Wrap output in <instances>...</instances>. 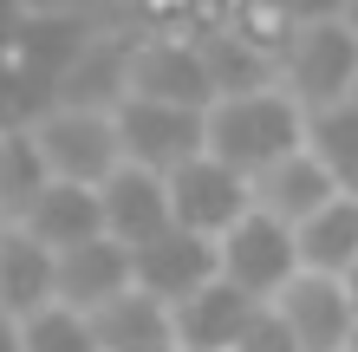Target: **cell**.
I'll use <instances>...</instances> for the list:
<instances>
[{
	"instance_id": "obj_1",
	"label": "cell",
	"mask_w": 358,
	"mask_h": 352,
	"mask_svg": "<svg viewBox=\"0 0 358 352\" xmlns=\"http://www.w3.org/2000/svg\"><path fill=\"white\" fill-rule=\"evenodd\" d=\"M306 124H313V111L280 85L248 92V98H215L208 105V157L255 183L273 163H287L293 150H306Z\"/></svg>"
},
{
	"instance_id": "obj_2",
	"label": "cell",
	"mask_w": 358,
	"mask_h": 352,
	"mask_svg": "<svg viewBox=\"0 0 358 352\" xmlns=\"http://www.w3.org/2000/svg\"><path fill=\"white\" fill-rule=\"evenodd\" d=\"M280 92H293L306 111L352 105L358 92V33L339 7H293V33L280 52Z\"/></svg>"
},
{
	"instance_id": "obj_3",
	"label": "cell",
	"mask_w": 358,
	"mask_h": 352,
	"mask_svg": "<svg viewBox=\"0 0 358 352\" xmlns=\"http://www.w3.org/2000/svg\"><path fill=\"white\" fill-rule=\"evenodd\" d=\"M39 157H46L52 183H78V190H104L124 170V143H117V111L98 105H52L46 118L27 124Z\"/></svg>"
},
{
	"instance_id": "obj_4",
	"label": "cell",
	"mask_w": 358,
	"mask_h": 352,
	"mask_svg": "<svg viewBox=\"0 0 358 352\" xmlns=\"http://www.w3.org/2000/svg\"><path fill=\"white\" fill-rule=\"evenodd\" d=\"M215 255H222V281H228V287H241V294H248V300H261V307H273L293 281L306 274V261H300V235H293L287 222H273L267 209H248L235 229L215 241Z\"/></svg>"
},
{
	"instance_id": "obj_5",
	"label": "cell",
	"mask_w": 358,
	"mask_h": 352,
	"mask_svg": "<svg viewBox=\"0 0 358 352\" xmlns=\"http://www.w3.org/2000/svg\"><path fill=\"white\" fill-rule=\"evenodd\" d=\"M117 143H124V163H131V170L176 176L182 163L208 157V111L124 98V105H117Z\"/></svg>"
},
{
	"instance_id": "obj_6",
	"label": "cell",
	"mask_w": 358,
	"mask_h": 352,
	"mask_svg": "<svg viewBox=\"0 0 358 352\" xmlns=\"http://www.w3.org/2000/svg\"><path fill=\"white\" fill-rule=\"evenodd\" d=\"M170 209H176V229L202 235V241H222L255 209V183L241 170H228V163H215V157H196L170 176Z\"/></svg>"
},
{
	"instance_id": "obj_7",
	"label": "cell",
	"mask_w": 358,
	"mask_h": 352,
	"mask_svg": "<svg viewBox=\"0 0 358 352\" xmlns=\"http://www.w3.org/2000/svg\"><path fill=\"white\" fill-rule=\"evenodd\" d=\"M280 320L293 326L300 352H352L358 346V300L332 274H300L280 300Z\"/></svg>"
},
{
	"instance_id": "obj_8",
	"label": "cell",
	"mask_w": 358,
	"mask_h": 352,
	"mask_svg": "<svg viewBox=\"0 0 358 352\" xmlns=\"http://www.w3.org/2000/svg\"><path fill=\"white\" fill-rule=\"evenodd\" d=\"M137 294V255L111 235H98L85 248H72V255H59V307H72V314H104L111 300Z\"/></svg>"
},
{
	"instance_id": "obj_9",
	"label": "cell",
	"mask_w": 358,
	"mask_h": 352,
	"mask_svg": "<svg viewBox=\"0 0 358 352\" xmlns=\"http://www.w3.org/2000/svg\"><path fill=\"white\" fill-rule=\"evenodd\" d=\"M208 281H222V255H215V241H202L189 229H170L150 248H137V287L150 300H163V307H182Z\"/></svg>"
},
{
	"instance_id": "obj_10",
	"label": "cell",
	"mask_w": 358,
	"mask_h": 352,
	"mask_svg": "<svg viewBox=\"0 0 358 352\" xmlns=\"http://www.w3.org/2000/svg\"><path fill=\"white\" fill-rule=\"evenodd\" d=\"M104 235L124 241L137 255V248H150L157 235H170L176 229V209H170V176H150V170H124L104 183Z\"/></svg>"
},
{
	"instance_id": "obj_11",
	"label": "cell",
	"mask_w": 358,
	"mask_h": 352,
	"mask_svg": "<svg viewBox=\"0 0 358 352\" xmlns=\"http://www.w3.org/2000/svg\"><path fill=\"white\" fill-rule=\"evenodd\" d=\"M255 314H261V300H248L241 287H228V281H208L202 294L170 307V326H176L182 352H235L241 333L255 326Z\"/></svg>"
},
{
	"instance_id": "obj_12",
	"label": "cell",
	"mask_w": 358,
	"mask_h": 352,
	"mask_svg": "<svg viewBox=\"0 0 358 352\" xmlns=\"http://www.w3.org/2000/svg\"><path fill=\"white\" fill-rule=\"evenodd\" d=\"M59 307V255L27 229H0V320H33Z\"/></svg>"
},
{
	"instance_id": "obj_13",
	"label": "cell",
	"mask_w": 358,
	"mask_h": 352,
	"mask_svg": "<svg viewBox=\"0 0 358 352\" xmlns=\"http://www.w3.org/2000/svg\"><path fill=\"white\" fill-rule=\"evenodd\" d=\"M0 229H27L33 241H46L52 255H72V248H85V241L104 235V196L78 190V183H52L20 222H0Z\"/></svg>"
},
{
	"instance_id": "obj_14",
	"label": "cell",
	"mask_w": 358,
	"mask_h": 352,
	"mask_svg": "<svg viewBox=\"0 0 358 352\" xmlns=\"http://www.w3.org/2000/svg\"><path fill=\"white\" fill-rule=\"evenodd\" d=\"M332 196H339V183L326 176V163L313 150H293L287 163H273L267 176H255V209H267L273 222H287V229L313 222Z\"/></svg>"
},
{
	"instance_id": "obj_15",
	"label": "cell",
	"mask_w": 358,
	"mask_h": 352,
	"mask_svg": "<svg viewBox=\"0 0 358 352\" xmlns=\"http://www.w3.org/2000/svg\"><path fill=\"white\" fill-rule=\"evenodd\" d=\"M300 261H306V274H332V281H345L352 267H358V196H332L313 222H300Z\"/></svg>"
},
{
	"instance_id": "obj_16",
	"label": "cell",
	"mask_w": 358,
	"mask_h": 352,
	"mask_svg": "<svg viewBox=\"0 0 358 352\" xmlns=\"http://www.w3.org/2000/svg\"><path fill=\"white\" fill-rule=\"evenodd\" d=\"M92 333H98V352H157V346H176V326H170V307L137 294L111 300L104 314H92Z\"/></svg>"
},
{
	"instance_id": "obj_17",
	"label": "cell",
	"mask_w": 358,
	"mask_h": 352,
	"mask_svg": "<svg viewBox=\"0 0 358 352\" xmlns=\"http://www.w3.org/2000/svg\"><path fill=\"white\" fill-rule=\"evenodd\" d=\"M46 190H52V170L33 131H0V222H20Z\"/></svg>"
},
{
	"instance_id": "obj_18",
	"label": "cell",
	"mask_w": 358,
	"mask_h": 352,
	"mask_svg": "<svg viewBox=\"0 0 358 352\" xmlns=\"http://www.w3.org/2000/svg\"><path fill=\"white\" fill-rule=\"evenodd\" d=\"M0 352H98V333L72 307H46L33 320H0Z\"/></svg>"
},
{
	"instance_id": "obj_19",
	"label": "cell",
	"mask_w": 358,
	"mask_h": 352,
	"mask_svg": "<svg viewBox=\"0 0 358 352\" xmlns=\"http://www.w3.org/2000/svg\"><path fill=\"white\" fill-rule=\"evenodd\" d=\"M306 150L326 163V176L339 183V196H358V105L313 111V124H306Z\"/></svg>"
},
{
	"instance_id": "obj_20",
	"label": "cell",
	"mask_w": 358,
	"mask_h": 352,
	"mask_svg": "<svg viewBox=\"0 0 358 352\" xmlns=\"http://www.w3.org/2000/svg\"><path fill=\"white\" fill-rule=\"evenodd\" d=\"M235 352H300V339H293V326L280 320V307H261L255 326L241 333V346H235Z\"/></svg>"
},
{
	"instance_id": "obj_21",
	"label": "cell",
	"mask_w": 358,
	"mask_h": 352,
	"mask_svg": "<svg viewBox=\"0 0 358 352\" xmlns=\"http://www.w3.org/2000/svg\"><path fill=\"white\" fill-rule=\"evenodd\" d=\"M345 20H352V33H358V0H345Z\"/></svg>"
},
{
	"instance_id": "obj_22",
	"label": "cell",
	"mask_w": 358,
	"mask_h": 352,
	"mask_svg": "<svg viewBox=\"0 0 358 352\" xmlns=\"http://www.w3.org/2000/svg\"><path fill=\"white\" fill-rule=\"evenodd\" d=\"M345 294H352V300H358V267H352V274H345Z\"/></svg>"
},
{
	"instance_id": "obj_23",
	"label": "cell",
	"mask_w": 358,
	"mask_h": 352,
	"mask_svg": "<svg viewBox=\"0 0 358 352\" xmlns=\"http://www.w3.org/2000/svg\"><path fill=\"white\" fill-rule=\"evenodd\" d=\"M157 352H182V346H157Z\"/></svg>"
},
{
	"instance_id": "obj_24",
	"label": "cell",
	"mask_w": 358,
	"mask_h": 352,
	"mask_svg": "<svg viewBox=\"0 0 358 352\" xmlns=\"http://www.w3.org/2000/svg\"><path fill=\"white\" fill-rule=\"evenodd\" d=\"M352 105H358V92H352Z\"/></svg>"
},
{
	"instance_id": "obj_25",
	"label": "cell",
	"mask_w": 358,
	"mask_h": 352,
	"mask_svg": "<svg viewBox=\"0 0 358 352\" xmlns=\"http://www.w3.org/2000/svg\"><path fill=\"white\" fill-rule=\"evenodd\" d=\"M352 352H358V346H352Z\"/></svg>"
}]
</instances>
